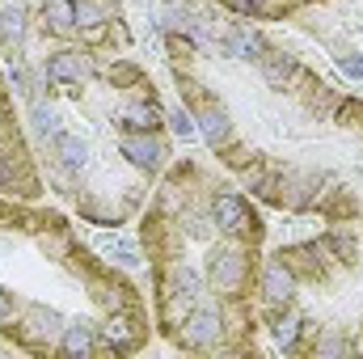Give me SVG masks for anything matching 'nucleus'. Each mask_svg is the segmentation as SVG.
Returning a JSON list of instances; mask_svg holds the SVG:
<instances>
[{
  "mask_svg": "<svg viewBox=\"0 0 363 359\" xmlns=\"http://www.w3.org/2000/svg\"><path fill=\"white\" fill-rule=\"evenodd\" d=\"M233 9H241V13H254V0H233Z\"/></svg>",
  "mask_w": 363,
  "mask_h": 359,
  "instance_id": "obj_27",
  "label": "nucleus"
},
{
  "mask_svg": "<svg viewBox=\"0 0 363 359\" xmlns=\"http://www.w3.org/2000/svg\"><path fill=\"white\" fill-rule=\"evenodd\" d=\"M258 72H262V81L271 85V89H283L291 77H296V55H287V51H274V47H267L258 60Z\"/></svg>",
  "mask_w": 363,
  "mask_h": 359,
  "instance_id": "obj_10",
  "label": "nucleus"
},
{
  "mask_svg": "<svg viewBox=\"0 0 363 359\" xmlns=\"http://www.w3.org/2000/svg\"><path fill=\"white\" fill-rule=\"evenodd\" d=\"M169 127H174V136H178V140H186V144L199 136V123H194V114H190V110H182V106H174V110H169Z\"/></svg>",
  "mask_w": 363,
  "mask_h": 359,
  "instance_id": "obj_23",
  "label": "nucleus"
},
{
  "mask_svg": "<svg viewBox=\"0 0 363 359\" xmlns=\"http://www.w3.org/2000/svg\"><path fill=\"white\" fill-rule=\"evenodd\" d=\"M300 334H304V317H300V313H283V309H279V317H274V343H279L283 351H291Z\"/></svg>",
  "mask_w": 363,
  "mask_h": 359,
  "instance_id": "obj_18",
  "label": "nucleus"
},
{
  "mask_svg": "<svg viewBox=\"0 0 363 359\" xmlns=\"http://www.w3.org/2000/svg\"><path fill=\"white\" fill-rule=\"evenodd\" d=\"M178 220L186 224V237H194V241H207V237H211V224H216V220H211V211H207V216H199V211H186V207H182Z\"/></svg>",
  "mask_w": 363,
  "mask_h": 359,
  "instance_id": "obj_22",
  "label": "nucleus"
},
{
  "mask_svg": "<svg viewBox=\"0 0 363 359\" xmlns=\"http://www.w3.org/2000/svg\"><path fill=\"white\" fill-rule=\"evenodd\" d=\"M64 355H93L97 351V330H93L89 321H68L64 330H60V343H55Z\"/></svg>",
  "mask_w": 363,
  "mask_h": 359,
  "instance_id": "obj_11",
  "label": "nucleus"
},
{
  "mask_svg": "<svg viewBox=\"0 0 363 359\" xmlns=\"http://www.w3.org/2000/svg\"><path fill=\"white\" fill-rule=\"evenodd\" d=\"M13 313H17V300H13V292H9V287H0V330H9V326H13Z\"/></svg>",
  "mask_w": 363,
  "mask_h": 359,
  "instance_id": "obj_25",
  "label": "nucleus"
},
{
  "mask_svg": "<svg viewBox=\"0 0 363 359\" xmlns=\"http://www.w3.org/2000/svg\"><path fill=\"white\" fill-rule=\"evenodd\" d=\"M313 359H338V355H351V338L338 330V326H325V330H317V338H313Z\"/></svg>",
  "mask_w": 363,
  "mask_h": 359,
  "instance_id": "obj_15",
  "label": "nucleus"
},
{
  "mask_svg": "<svg viewBox=\"0 0 363 359\" xmlns=\"http://www.w3.org/2000/svg\"><path fill=\"white\" fill-rule=\"evenodd\" d=\"M101 250L118 263V267H140V250H135V241H127V237H101Z\"/></svg>",
  "mask_w": 363,
  "mask_h": 359,
  "instance_id": "obj_19",
  "label": "nucleus"
},
{
  "mask_svg": "<svg viewBox=\"0 0 363 359\" xmlns=\"http://www.w3.org/2000/svg\"><path fill=\"white\" fill-rule=\"evenodd\" d=\"M220 334H224V317H220V309H211V304H194L190 317L174 330V343H178V347H190V351H211V347L220 343Z\"/></svg>",
  "mask_w": 363,
  "mask_h": 359,
  "instance_id": "obj_2",
  "label": "nucleus"
},
{
  "mask_svg": "<svg viewBox=\"0 0 363 359\" xmlns=\"http://www.w3.org/2000/svg\"><path fill=\"white\" fill-rule=\"evenodd\" d=\"M194 123H199V136H203L211 148H228V144H233V114H228L224 101H211V97H207V101L199 106Z\"/></svg>",
  "mask_w": 363,
  "mask_h": 359,
  "instance_id": "obj_5",
  "label": "nucleus"
},
{
  "mask_svg": "<svg viewBox=\"0 0 363 359\" xmlns=\"http://www.w3.org/2000/svg\"><path fill=\"white\" fill-rule=\"evenodd\" d=\"M325 250H330L338 263H355V250H359V241H355V233H351L347 224H334V228L325 233Z\"/></svg>",
  "mask_w": 363,
  "mask_h": 359,
  "instance_id": "obj_16",
  "label": "nucleus"
},
{
  "mask_svg": "<svg viewBox=\"0 0 363 359\" xmlns=\"http://www.w3.org/2000/svg\"><path fill=\"white\" fill-rule=\"evenodd\" d=\"M26 38V4H0V47H17Z\"/></svg>",
  "mask_w": 363,
  "mask_h": 359,
  "instance_id": "obj_14",
  "label": "nucleus"
},
{
  "mask_svg": "<svg viewBox=\"0 0 363 359\" xmlns=\"http://www.w3.org/2000/svg\"><path fill=\"white\" fill-rule=\"evenodd\" d=\"M30 123H34V131H38V136H47V140L55 144V136H60V127H55V110H51V106H43V101H34V110H30Z\"/></svg>",
  "mask_w": 363,
  "mask_h": 359,
  "instance_id": "obj_21",
  "label": "nucleus"
},
{
  "mask_svg": "<svg viewBox=\"0 0 363 359\" xmlns=\"http://www.w3.org/2000/svg\"><path fill=\"white\" fill-rule=\"evenodd\" d=\"M118 153L144 174H157L165 165V157H169V148H165V140L157 131H123L118 136Z\"/></svg>",
  "mask_w": 363,
  "mask_h": 359,
  "instance_id": "obj_4",
  "label": "nucleus"
},
{
  "mask_svg": "<svg viewBox=\"0 0 363 359\" xmlns=\"http://www.w3.org/2000/svg\"><path fill=\"white\" fill-rule=\"evenodd\" d=\"M211 220L220 233L228 237H258V216L250 211V203L237 194V190H220L211 199Z\"/></svg>",
  "mask_w": 363,
  "mask_h": 359,
  "instance_id": "obj_3",
  "label": "nucleus"
},
{
  "mask_svg": "<svg viewBox=\"0 0 363 359\" xmlns=\"http://www.w3.org/2000/svg\"><path fill=\"white\" fill-rule=\"evenodd\" d=\"M72 9H77V26L81 30H101L106 26V9L97 0H72Z\"/></svg>",
  "mask_w": 363,
  "mask_h": 359,
  "instance_id": "obj_20",
  "label": "nucleus"
},
{
  "mask_svg": "<svg viewBox=\"0 0 363 359\" xmlns=\"http://www.w3.org/2000/svg\"><path fill=\"white\" fill-rule=\"evenodd\" d=\"M60 330H64V317L55 309H43V304H30L26 317H21V338L30 347H51L60 343Z\"/></svg>",
  "mask_w": 363,
  "mask_h": 359,
  "instance_id": "obj_6",
  "label": "nucleus"
},
{
  "mask_svg": "<svg viewBox=\"0 0 363 359\" xmlns=\"http://www.w3.org/2000/svg\"><path fill=\"white\" fill-rule=\"evenodd\" d=\"M93 77V60L85 51H55L47 60V81L51 85H81Z\"/></svg>",
  "mask_w": 363,
  "mask_h": 359,
  "instance_id": "obj_8",
  "label": "nucleus"
},
{
  "mask_svg": "<svg viewBox=\"0 0 363 359\" xmlns=\"http://www.w3.org/2000/svg\"><path fill=\"white\" fill-rule=\"evenodd\" d=\"M291 300H296V275L283 267V258H274L262 267V304L267 309H291Z\"/></svg>",
  "mask_w": 363,
  "mask_h": 359,
  "instance_id": "obj_7",
  "label": "nucleus"
},
{
  "mask_svg": "<svg viewBox=\"0 0 363 359\" xmlns=\"http://www.w3.org/2000/svg\"><path fill=\"white\" fill-rule=\"evenodd\" d=\"M338 64H342V72H347V77H363V55H355V51H351V55H342Z\"/></svg>",
  "mask_w": 363,
  "mask_h": 359,
  "instance_id": "obj_26",
  "label": "nucleus"
},
{
  "mask_svg": "<svg viewBox=\"0 0 363 359\" xmlns=\"http://www.w3.org/2000/svg\"><path fill=\"white\" fill-rule=\"evenodd\" d=\"M118 127H123V131H157V127H161L157 101H127V106L118 110Z\"/></svg>",
  "mask_w": 363,
  "mask_h": 359,
  "instance_id": "obj_12",
  "label": "nucleus"
},
{
  "mask_svg": "<svg viewBox=\"0 0 363 359\" xmlns=\"http://www.w3.org/2000/svg\"><path fill=\"white\" fill-rule=\"evenodd\" d=\"M207 279H211V287L216 292H224V296H241L245 292V283H250V254L241 250V245H216L211 254H207Z\"/></svg>",
  "mask_w": 363,
  "mask_h": 359,
  "instance_id": "obj_1",
  "label": "nucleus"
},
{
  "mask_svg": "<svg viewBox=\"0 0 363 359\" xmlns=\"http://www.w3.org/2000/svg\"><path fill=\"white\" fill-rule=\"evenodd\" d=\"M68 245H72V241H68L64 233H43V237H38V250H43V254H55V258H64Z\"/></svg>",
  "mask_w": 363,
  "mask_h": 359,
  "instance_id": "obj_24",
  "label": "nucleus"
},
{
  "mask_svg": "<svg viewBox=\"0 0 363 359\" xmlns=\"http://www.w3.org/2000/svg\"><path fill=\"white\" fill-rule=\"evenodd\" d=\"M43 17H47V26H51L55 34H72V30H77V9H72V0H47V4H43Z\"/></svg>",
  "mask_w": 363,
  "mask_h": 359,
  "instance_id": "obj_17",
  "label": "nucleus"
},
{
  "mask_svg": "<svg viewBox=\"0 0 363 359\" xmlns=\"http://www.w3.org/2000/svg\"><path fill=\"white\" fill-rule=\"evenodd\" d=\"M321 254H325V241L317 245H291V250H283L279 258H283V267L291 270L296 279H321V270H325V263H321Z\"/></svg>",
  "mask_w": 363,
  "mask_h": 359,
  "instance_id": "obj_9",
  "label": "nucleus"
},
{
  "mask_svg": "<svg viewBox=\"0 0 363 359\" xmlns=\"http://www.w3.org/2000/svg\"><path fill=\"white\" fill-rule=\"evenodd\" d=\"M55 157H60V165H64L68 174H81V170L89 165V144H85L81 136L60 131V136H55Z\"/></svg>",
  "mask_w": 363,
  "mask_h": 359,
  "instance_id": "obj_13",
  "label": "nucleus"
}]
</instances>
